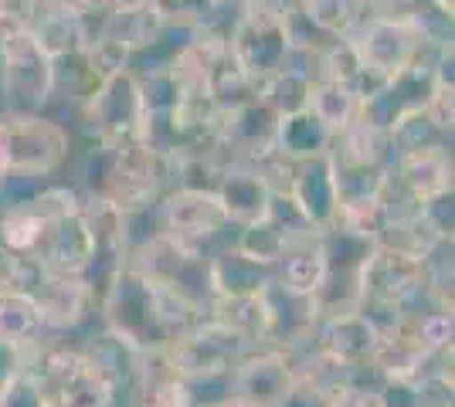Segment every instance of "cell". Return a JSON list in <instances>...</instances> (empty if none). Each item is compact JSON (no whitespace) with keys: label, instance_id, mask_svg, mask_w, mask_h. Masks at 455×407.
I'll return each mask as SVG.
<instances>
[{"label":"cell","instance_id":"obj_18","mask_svg":"<svg viewBox=\"0 0 455 407\" xmlns=\"http://www.w3.org/2000/svg\"><path fill=\"white\" fill-rule=\"evenodd\" d=\"M214 194L225 207L231 228H245V224H255L262 221L272 207V184H268L259 167H245V163H235V167H225L218 180H214Z\"/></svg>","mask_w":455,"mask_h":407},{"label":"cell","instance_id":"obj_26","mask_svg":"<svg viewBox=\"0 0 455 407\" xmlns=\"http://www.w3.org/2000/svg\"><path fill=\"white\" fill-rule=\"evenodd\" d=\"M44 336L48 330H44V319H41V309L31 299V292L18 289V286L0 289V340L20 349H31L38 347Z\"/></svg>","mask_w":455,"mask_h":407},{"label":"cell","instance_id":"obj_19","mask_svg":"<svg viewBox=\"0 0 455 407\" xmlns=\"http://www.w3.org/2000/svg\"><path fill=\"white\" fill-rule=\"evenodd\" d=\"M275 278V269L266 262H255L235 241L218 245L208 252V286L211 299H235V295H259Z\"/></svg>","mask_w":455,"mask_h":407},{"label":"cell","instance_id":"obj_8","mask_svg":"<svg viewBox=\"0 0 455 407\" xmlns=\"http://www.w3.org/2000/svg\"><path fill=\"white\" fill-rule=\"evenodd\" d=\"M153 221L160 234L204 254L225 245L228 231H235L211 187H171L153 204Z\"/></svg>","mask_w":455,"mask_h":407},{"label":"cell","instance_id":"obj_20","mask_svg":"<svg viewBox=\"0 0 455 407\" xmlns=\"http://www.w3.org/2000/svg\"><path fill=\"white\" fill-rule=\"evenodd\" d=\"M28 31L48 51V59L55 61L89 48V41H92V20L76 18L65 7H58V4H41L38 11H35V18H31V24H28Z\"/></svg>","mask_w":455,"mask_h":407},{"label":"cell","instance_id":"obj_28","mask_svg":"<svg viewBox=\"0 0 455 407\" xmlns=\"http://www.w3.org/2000/svg\"><path fill=\"white\" fill-rule=\"evenodd\" d=\"M299 14L323 38H354L367 20V0H303Z\"/></svg>","mask_w":455,"mask_h":407},{"label":"cell","instance_id":"obj_39","mask_svg":"<svg viewBox=\"0 0 455 407\" xmlns=\"http://www.w3.org/2000/svg\"><path fill=\"white\" fill-rule=\"evenodd\" d=\"M24 356H28V349H20V347H14V343H7V340H0V390L7 387L20 370H24Z\"/></svg>","mask_w":455,"mask_h":407},{"label":"cell","instance_id":"obj_10","mask_svg":"<svg viewBox=\"0 0 455 407\" xmlns=\"http://www.w3.org/2000/svg\"><path fill=\"white\" fill-rule=\"evenodd\" d=\"M248 347L238 333H231L228 326L214 323L211 316H204L190 333H184L171 349L167 360L184 380H204V377H228L231 370L242 364Z\"/></svg>","mask_w":455,"mask_h":407},{"label":"cell","instance_id":"obj_14","mask_svg":"<svg viewBox=\"0 0 455 407\" xmlns=\"http://www.w3.org/2000/svg\"><path fill=\"white\" fill-rule=\"evenodd\" d=\"M283 194L292 200V207L303 214V221L313 231L333 228L337 211H340V194H337V176H333L330 153L292 163Z\"/></svg>","mask_w":455,"mask_h":407},{"label":"cell","instance_id":"obj_37","mask_svg":"<svg viewBox=\"0 0 455 407\" xmlns=\"http://www.w3.org/2000/svg\"><path fill=\"white\" fill-rule=\"evenodd\" d=\"M452 200H455V194L449 191V194L432 197V200H425V204H421V211L428 214V221L438 228V234H442V238H449V241L455 238V207H452Z\"/></svg>","mask_w":455,"mask_h":407},{"label":"cell","instance_id":"obj_32","mask_svg":"<svg viewBox=\"0 0 455 407\" xmlns=\"http://www.w3.org/2000/svg\"><path fill=\"white\" fill-rule=\"evenodd\" d=\"M387 136H391L395 153H415V150H432V146H452V136L442 133L435 122L425 116V109L408 113Z\"/></svg>","mask_w":455,"mask_h":407},{"label":"cell","instance_id":"obj_1","mask_svg":"<svg viewBox=\"0 0 455 407\" xmlns=\"http://www.w3.org/2000/svg\"><path fill=\"white\" fill-rule=\"evenodd\" d=\"M95 312L102 319V330L133 353H167L208 316L167 286H156L126 265L109 278Z\"/></svg>","mask_w":455,"mask_h":407},{"label":"cell","instance_id":"obj_5","mask_svg":"<svg viewBox=\"0 0 455 407\" xmlns=\"http://www.w3.org/2000/svg\"><path fill=\"white\" fill-rule=\"evenodd\" d=\"M0 96L11 113H48L55 102V61L28 27L0 38Z\"/></svg>","mask_w":455,"mask_h":407},{"label":"cell","instance_id":"obj_11","mask_svg":"<svg viewBox=\"0 0 455 407\" xmlns=\"http://www.w3.org/2000/svg\"><path fill=\"white\" fill-rule=\"evenodd\" d=\"M289 20L255 18V14L242 11V20H238L235 35L228 41V55L235 59V65L259 89H262V82H268L275 72H283L289 65V55H292V27H289Z\"/></svg>","mask_w":455,"mask_h":407},{"label":"cell","instance_id":"obj_41","mask_svg":"<svg viewBox=\"0 0 455 407\" xmlns=\"http://www.w3.org/2000/svg\"><path fill=\"white\" fill-rule=\"evenodd\" d=\"M14 286V258L7 252H0V289Z\"/></svg>","mask_w":455,"mask_h":407},{"label":"cell","instance_id":"obj_25","mask_svg":"<svg viewBox=\"0 0 455 407\" xmlns=\"http://www.w3.org/2000/svg\"><path fill=\"white\" fill-rule=\"evenodd\" d=\"M449 238H442L438 228L428 221V214L415 207L408 214H398L387 221V228L380 231L378 248H387V252H398L404 258H415V262H425L428 254L435 252L438 245H445Z\"/></svg>","mask_w":455,"mask_h":407},{"label":"cell","instance_id":"obj_29","mask_svg":"<svg viewBox=\"0 0 455 407\" xmlns=\"http://www.w3.org/2000/svg\"><path fill=\"white\" fill-rule=\"evenodd\" d=\"M313 116L320 119L330 133L337 136L340 129H347L357 113H361V96L347 85H337V82H313V92H309V106H306Z\"/></svg>","mask_w":455,"mask_h":407},{"label":"cell","instance_id":"obj_6","mask_svg":"<svg viewBox=\"0 0 455 407\" xmlns=\"http://www.w3.org/2000/svg\"><path fill=\"white\" fill-rule=\"evenodd\" d=\"M14 286L31 292L48 336H68V333L82 330L99 309L92 289L85 286L82 275L48 271L31 258H14Z\"/></svg>","mask_w":455,"mask_h":407},{"label":"cell","instance_id":"obj_23","mask_svg":"<svg viewBox=\"0 0 455 407\" xmlns=\"http://www.w3.org/2000/svg\"><path fill=\"white\" fill-rule=\"evenodd\" d=\"M330 160H333V167H384V170H391L395 146H391L387 133L367 126L363 119H354L347 129L333 136Z\"/></svg>","mask_w":455,"mask_h":407},{"label":"cell","instance_id":"obj_34","mask_svg":"<svg viewBox=\"0 0 455 407\" xmlns=\"http://www.w3.org/2000/svg\"><path fill=\"white\" fill-rule=\"evenodd\" d=\"M415 407H455V380L445 373H425L411 380Z\"/></svg>","mask_w":455,"mask_h":407},{"label":"cell","instance_id":"obj_38","mask_svg":"<svg viewBox=\"0 0 455 407\" xmlns=\"http://www.w3.org/2000/svg\"><path fill=\"white\" fill-rule=\"evenodd\" d=\"M323 407H384V401H380V387L347 384V387L337 390Z\"/></svg>","mask_w":455,"mask_h":407},{"label":"cell","instance_id":"obj_9","mask_svg":"<svg viewBox=\"0 0 455 407\" xmlns=\"http://www.w3.org/2000/svg\"><path fill=\"white\" fill-rule=\"evenodd\" d=\"M354 48L361 55L367 75L387 82L418 61H435L452 44H435L415 20H378L367 18L354 35Z\"/></svg>","mask_w":455,"mask_h":407},{"label":"cell","instance_id":"obj_33","mask_svg":"<svg viewBox=\"0 0 455 407\" xmlns=\"http://www.w3.org/2000/svg\"><path fill=\"white\" fill-rule=\"evenodd\" d=\"M333 176H337L340 204L361 200V197H378L384 191V184H387V170L384 167H333Z\"/></svg>","mask_w":455,"mask_h":407},{"label":"cell","instance_id":"obj_12","mask_svg":"<svg viewBox=\"0 0 455 407\" xmlns=\"http://www.w3.org/2000/svg\"><path fill=\"white\" fill-rule=\"evenodd\" d=\"M231 394L248 407H285L296 394L292 364L279 347H255L231 370Z\"/></svg>","mask_w":455,"mask_h":407},{"label":"cell","instance_id":"obj_35","mask_svg":"<svg viewBox=\"0 0 455 407\" xmlns=\"http://www.w3.org/2000/svg\"><path fill=\"white\" fill-rule=\"evenodd\" d=\"M432 0H367V18L378 20H418Z\"/></svg>","mask_w":455,"mask_h":407},{"label":"cell","instance_id":"obj_15","mask_svg":"<svg viewBox=\"0 0 455 407\" xmlns=\"http://www.w3.org/2000/svg\"><path fill=\"white\" fill-rule=\"evenodd\" d=\"M387 180L395 191L404 194L411 204H425L432 197H442L455 191V163L452 146H432V150H415V153H395Z\"/></svg>","mask_w":455,"mask_h":407},{"label":"cell","instance_id":"obj_4","mask_svg":"<svg viewBox=\"0 0 455 407\" xmlns=\"http://www.w3.org/2000/svg\"><path fill=\"white\" fill-rule=\"evenodd\" d=\"M72 156V133L48 113L0 109V180H52Z\"/></svg>","mask_w":455,"mask_h":407},{"label":"cell","instance_id":"obj_31","mask_svg":"<svg viewBox=\"0 0 455 407\" xmlns=\"http://www.w3.org/2000/svg\"><path fill=\"white\" fill-rule=\"evenodd\" d=\"M387 221H391L387 204H384V197L378 194V197H361V200H347V204H340L337 224H333V228L354 234V238H361V241L378 245V238H380V231L387 228Z\"/></svg>","mask_w":455,"mask_h":407},{"label":"cell","instance_id":"obj_17","mask_svg":"<svg viewBox=\"0 0 455 407\" xmlns=\"http://www.w3.org/2000/svg\"><path fill=\"white\" fill-rule=\"evenodd\" d=\"M119 407H194V394L167 353H140Z\"/></svg>","mask_w":455,"mask_h":407},{"label":"cell","instance_id":"obj_3","mask_svg":"<svg viewBox=\"0 0 455 407\" xmlns=\"http://www.w3.org/2000/svg\"><path fill=\"white\" fill-rule=\"evenodd\" d=\"M24 373L41 390L44 407H119L116 387L92 356L65 336H44L38 347L28 349Z\"/></svg>","mask_w":455,"mask_h":407},{"label":"cell","instance_id":"obj_21","mask_svg":"<svg viewBox=\"0 0 455 407\" xmlns=\"http://www.w3.org/2000/svg\"><path fill=\"white\" fill-rule=\"evenodd\" d=\"M323 231H313V234H303V238H296L285 254L275 262V282L283 286L285 292H292V295H303L309 299L313 292L323 286V278H326V252H323Z\"/></svg>","mask_w":455,"mask_h":407},{"label":"cell","instance_id":"obj_44","mask_svg":"<svg viewBox=\"0 0 455 407\" xmlns=\"http://www.w3.org/2000/svg\"><path fill=\"white\" fill-rule=\"evenodd\" d=\"M35 4H38V7H41V4H52V0H35Z\"/></svg>","mask_w":455,"mask_h":407},{"label":"cell","instance_id":"obj_27","mask_svg":"<svg viewBox=\"0 0 455 407\" xmlns=\"http://www.w3.org/2000/svg\"><path fill=\"white\" fill-rule=\"evenodd\" d=\"M330 143H333V133H330L309 109H306V113H296V116L279 119V129H275V153L285 156L289 163L313 160V156H326L330 153Z\"/></svg>","mask_w":455,"mask_h":407},{"label":"cell","instance_id":"obj_22","mask_svg":"<svg viewBox=\"0 0 455 407\" xmlns=\"http://www.w3.org/2000/svg\"><path fill=\"white\" fill-rule=\"evenodd\" d=\"M164 24L167 20L160 18L153 7H140V11H106L102 18L92 20V35L95 38H106L126 48L130 51V61L133 55L153 48L160 35H164Z\"/></svg>","mask_w":455,"mask_h":407},{"label":"cell","instance_id":"obj_30","mask_svg":"<svg viewBox=\"0 0 455 407\" xmlns=\"http://www.w3.org/2000/svg\"><path fill=\"white\" fill-rule=\"evenodd\" d=\"M313 82H316V78L299 72V68H283V72H275L268 82H262L259 98H262L279 119L296 116V113H306V106H309Z\"/></svg>","mask_w":455,"mask_h":407},{"label":"cell","instance_id":"obj_2","mask_svg":"<svg viewBox=\"0 0 455 407\" xmlns=\"http://www.w3.org/2000/svg\"><path fill=\"white\" fill-rule=\"evenodd\" d=\"M177 184V167L140 143H92L82 160V197L119 214L150 211Z\"/></svg>","mask_w":455,"mask_h":407},{"label":"cell","instance_id":"obj_13","mask_svg":"<svg viewBox=\"0 0 455 407\" xmlns=\"http://www.w3.org/2000/svg\"><path fill=\"white\" fill-rule=\"evenodd\" d=\"M95 228L85 211V200L82 207L65 217H55L44 234H41L38 248L31 254V262H38L41 269L61 271V275H85V269L92 265L95 258Z\"/></svg>","mask_w":455,"mask_h":407},{"label":"cell","instance_id":"obj_16","mask_svg":"<svg viewBox=\"0 0 455 407\" xmlns=\"http://www.w3.org/2000/svg\"><path fill=\"white\" fill-rule=\"evenodd\" d=\"M378 323L367 312H340V316H326L313 326V347H320L323 353H330L333 360H340L343 367H367L374 360V353L380 347Z\"/></svg>","mask_w":455,"mask_h":407},{"label":"cell","instance_id":"obj_7","mask_svg":"<svg viewBox=\"0 0 455 407\" xmlns=\"http://www.w3.org/2000/svg\"><path fill=\"white\" fill-rule=\"evenodd\" d=\"M78 116L89 143H140L147 126V106L136 72L123 68L102 78V85L78 106Z\"/></svg>","mask_w":455,"mask_h":407},{"label":"cell","instance_id":"obj_43","mask_svg":"<svg viewBox=\"0 0 455 407\" xmlns=\"http://www.w3.org/2000/svg\"><path fill=\"white\" fill-rule=\"evenodd\" d=\"M4 35H11V31H7V27H4V24H0V38H4Z\"/></svg>","mask_w":455,"mask_h":407},{"label":"cell","instance_id":"obj_24","mask_svg":"<svg viewBox=\"0 0 455 407\" xmlns=\"http://www.w3.org/2000/svg\"><path fill=\"white\" fill-rule=\"evenodd\" d=\"M208 316L214 323L228 326L231 333H238L248 347H268V302L266 292L259 295H235V299H211Z\"/></svg>","mask_w":455,"mask_h":407},{"label":"cell","instance_id":"obj_40","mask_svg":"<svg viewBox=\"0 0 455 407\" xmlns=\"http://www.w3.org/2000/svg\"><path fill=\"white\" fill-rule=\"evenodd\" d=\"M52 4L65 7L68 14H76V18H82V20H95L106 14V4H102V0H52Z\"/></svg>","mask_w":455,"mask_h":407},{"label":"cell","instance_id":"obj_36","mask_svg":"<svg viewBox=\"0 0 455 407\" xmlns=\"http://www.w3.org/2000/svg\"><path fill=\"white\" fill-rule=\"evenodd\" d=\"M0 407H44V397L35 387V380L20 370L11 384L0 390Z\"/></svg>","mask_w":455,"mask_h":407},{"label":"cell","instance_id":"obj_42","mask_svg":"<svg viewBox=\"0 0 455 407\" xmlns=\"http://www.w3.org/2000/svg\"><path fill=\"white\" fill-rule=\"evenodd\" d=\"M106 11H140V7H150V0H102Z\"/></svg>","mask_w":455,"mask_h":407}]
</instances>
